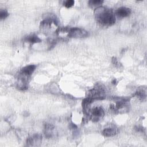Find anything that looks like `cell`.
I'll return each instance as SVG.
<instances>
[{"mask_svg":"<svg viewBox=\"0 0 147 147\" xmlns=\"http://www.w3.org/2000/svg\"><path fill=\"white\" fill-rule=\"evenodd\" d=\"M9 16L8 12L5 10H1L0 11V18L1 20L5 19Z\"/></svg>","mask_w":147,"mask_h":147,"instance_id":"9a60e30c","label":"cell"},{"mask_svg":"<svg viewBox=\"0 0 147 147\" xmlns=\"http://www.w3.org/2000/svg\"><path fill=\"white\" fill-rule=\"evenodd\" d=\"M36 68V65L33 64H30V65H26L23 67L21 69L20 72V75L28 77L33 73Z\"/></svg>","mask_w":147,"mask_h":147,"instance_id":"52a82bcc","label":"cell"},{"mask_svg":"<svg viewBox=\"0 0 147 147\" xmlns=\"http://www.w3.org/2000/svg\"><path fill=\"white\" fill-rule=\"evenodd\" d=\"M94 14L96 21L101 25L109 26L115 23V17L110 9L100 6L95 9Z\"/></svg>","mask_w":147,"mask_h":147,"instance_id":"6da1fadb","label":"cell"},{"mask_svg":"<svg viewBox=\"0 0 147 147\" xmlns=\"http://www.w3.org/2000/svg\"><path fill=\"white\" fill-rule=\"evenodd\" d=\"M75 3V1L73 0H67L65 1L64 2V6L65 7H66L67 8H69L71 7H72V6H74Z\"/></svg>","mask_w":147,"mask_h":147,"instance_id":"5bb4252c","label":"cell"},{"mask_svg":"<svg viewBox=\"0 0 147 147\" xmlns=\"http://www.w3.org/2000/svg\"><path fill=\"white\" fill-rule=\"evenodd\" d=\"M88 32L84 29L80 28H70L67 33V36L70 38H84L88 36Z\"/></svg>","mask_w":147,"mask_h":147,"instance_id":"5b68a950","label":"cell"},{"mask_svg":"<svg viewBox=\"0 0 147 147\" xmlns=\"http://www.w3.org/2000/svg\"><path fill=\"white\" fill-rule=\"evenodd\" d=\"M104 115V109L101 106H95L90 109L86 116L92 122H96L102 118Z\"/></svg>","mask_w":147,"mask_h":147,"instance_id":"3957f363","label":"cell"},{"mask_svg":"<svg viewBox=\"0 0 147 147\" xmlns=\"http://www.w3.org/2000/svg\"><path fill=\"white\" fill-rule=\"evenodd\" d=\"M134 95L137 96L140 100L143 101L146 99V90L144 89L143 88H140L136 91Z\"/></svg>","mask_w":147,"mask_h":147,"instance_id":"7c38bea8","label":"cell"},{"mask_svg":"<svg viewBox=\"0 0 147 147\" xmlns=\"http://www.w3.org/2000/svg\"><path fill=\"white\" fill-rule=\"evenodd\" d=\"M129 98L126 97H114L115 104L111 103L110 109L115 113L123 114L129 111Z\"/></svg>","mask_w":147,"mask_h":147,"instance_id":"7a4b0ae2","label":"cell"},{"mask_svg":"<svg viewBox=\"0 0 147 147\" xmlns=\"http://www.w3.org/2000/svg\"><path fill=\"white\" fill-rule=\"evenodd\" d=\"M131 11L130 8L122 6L118 8L115 11V13L119 17L124 18L128 17L130 14Z\"/></svg>","mask_w":147,"mask_h":147,"instance_id":"9c48e42d","label":"cell"},{"mask_svg":"<svg viewBox=\"0 0 147 147\" xmlns=\"http://www.w3.org/2000/svg\"><path fill=\"white\" fill-rule=\"evenodd\" d=\"M24 41L25 42H28L31 44L38 43L41 41V40L36 34H31L28 36L24 38Z\"/></svg>","mask_w":147,"mask_h":147,"instance_id":"8fae6325","label":"cell"},{"mask_svg":"<svg viewBox=\"0 0 147 147\" xmlns=\"http://www.w3.org/2000/svg\"><path fill=\"white\" fill-rule=\"evenodd\" d=\"M112 63L113 64H114L115 66H119L120 64H119V63L118 62L117 59L115 57H113L112 58Z\"/></svg>","mask_w":147,"mask_h":147,"instance_id":"2e32d148","label":"cell"},{"mask_svg":"<svg viewBox=\"0 0 147 147\" xmlns=\"http://www.w3.org/2000/svg\"><path fill=\"white\" fill-rule=\"evenodd\" d=\"M103 3V1L101 0H90L88 2L89 6H90L91 8L95 7V9L98 7H100Z\"/></svg>","mask_w":147,"mask_h":147,"instance_id":"4fadbf2b","label":"cell"},{"mask_svg":"<svg viewBox=\"0 0 147 147\" xmlns=\"http://www.w3.org/2000/svg\"><path fill=\"white\" fill-rule=\"evenodd\" d=\"M42 141V136L40 134H34L29 137L26 140V145L28 146L39 145Z\"/></svg>","mask_w":147,"mask_h":147,"instance_id":"8992f818","label":"cell"},{"mask_svg":"<svg viewBox=\"0 0 147 147\" xmlns=\"http://www.w3.org/2000/svg\"><path fill=\"white\" fill-rule=\"evenodd\" d=\"M118 129L115 126H113L105 128L103 130L102 133L104 137H110L115 136L118 133Z\"/></svg>","mask_w":147,"mask_h":147,"instance_id":"30bf717a","label":"cell"},{"mask_svg":"<svg viewBox=\"0 0 147 147\" xmlns=\"http://www.w3.org/2000/svg\"><path fill=\"white\" fill-rule=\"evenodd\" d=\"M87 96L91 98L94 101L103 100L105 98V91L101 86L97 85L88 91Z\"/></svg>","mask_w":147,"mask_h":147,"instance_id":"277c9868","label":"cell"},{"mask_svg":"<svg viewBox=\"0 0 147 147\" xmlns=\"http://www.w3.org/2000/svg\"><path fill=\"white\" fill-rule=\"evenodd\" d=\"M44 130L45 136L47 138H49L52 137L54 136L55 128L53 125H52L51 123H46L44 125Z\"/></svg>","mask_w":147,"mask_h":147,"instance_id":"ba28073f","label":"cell"},{"mask_svg":"<svg viewBox=\"0 0 147 147\" xmlns=\"http://www.w3.org/2000/svg\"><path fill=\"white\" fill-rule=\"evenodd\" d=\"M116 82H117V80H116V79H113V81L111 82V83H112L113 84H116Z\"/></svg>","mask_w":147,"mask_h":147,"instance_id":"e0dca14e","label":"cell"}]
</instances>
